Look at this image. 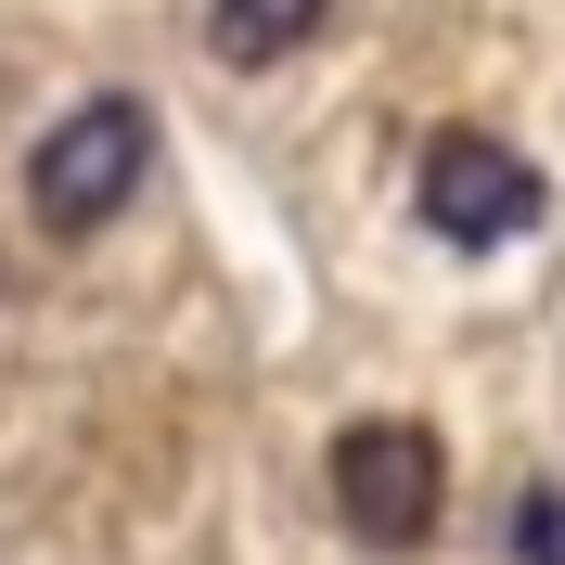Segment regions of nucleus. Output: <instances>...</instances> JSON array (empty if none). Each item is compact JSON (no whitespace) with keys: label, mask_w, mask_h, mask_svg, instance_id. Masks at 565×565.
Here are the masks:
<instances>
[{"label":"nucleus","mask_w":565,"mask_h":565,"mask_svg":"<svg viewBox=\"0 0 565 565\" xmlns=\"http://www.w3.org/2000/svg\"><path fill=\"white\" fill-rule=\"evenodd\" d=\"M141 168H154V116L129 104V90H104V104H77L65 129H39V154H26V206H39V232H104L116 206L141 193Z\"/></svg>","instance_id":"1"},{"label":"nucleus","mask_w":565,"mask_h":565,"mask_svg":"<svg viewBox=\"0 0 565 565\" xmlns=\"http://www.w3.org/2000/svg\"><path fill=\"white\" fill-rule=\"evenodd\" d=\"M437 501H450V462H437L424 424H348V437H334V514H348L373 553L437 540Z\"/></svg>","instance_id":"2"},{"label":"nucleus","mask_w":565,"mask_h":565,"mask_svg":"<svg viewBox=\"0 0 565 565\" xmlns=\"http://www.w3.org/2000/svg\"><path fill=\"white\" fill-rule=\"evenodd\" d=\"M412 193H424V232H450V245H514L540 218V168L514 141H489V129H437Z\"/></svg>","instance_id":"3"},{"label":"nucleus","mask_w":565,"mask_h":565,"mask_svg":"<svg viewBox=\"0 0 565 565\" xmlns=\"http://www.w3.org/2000/svg\"><path fill=\"white\" fill-rule=\"evenodd\" d=\"M321 13H334V0H218L206 52H218V65H282L296 39H321Z\"/></svg>","instance_id":"4"},{"label":"nucleus","mask_w":565,"mask_h":565,"mask_svg":"<svg viewBox=\"0 0 565 565\" xmlns=\"http://www.w3.org/2000/svg\"><path fill=\"white\" fill-rule=\"evenodd\" d=\"M553 565H565V527H553Z\"/></svg>","instance_id":"5"}]
</instances>
